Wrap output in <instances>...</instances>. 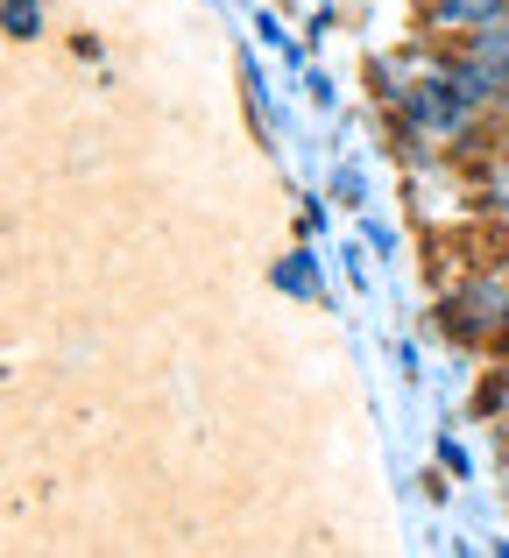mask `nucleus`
<instances>
[{"label":"nucleus","mask_w":509,"mask_h":558,"mask_svg":"<svg viewBox=\"0 0 509 558\" xmlns=\"http://www.w3.org/2000/svg\"><path fill=\"white\" fill-rule=\"evenodd\" d=\"M375 85H383V107L397 121V135L411 149H460L474 128L488 121V107L460 85V71L446 64V43L439 50H411V57H383L375 64Z\"/></svg>","instance_id":"nucleus-1"},{"label":"nucleus","mask_w":509,"mask_h":558,"mask_svg":"<svg viewBox=\"0 0 509 558\" xmlns=\"http://www.w3.org/2000/svg\"><path fill=\"white\" fill-rule=\"evenodd\" d=\"M446 64L460 71V85H468L488 113L509 107V22H488V28H474V36L446 43Z\"/></svg>","instance_id":"nucleus-2"},{"label":"nucleus","mask_w":509,"mask_h":558,"mask_svg":"<svg viewBox=\"0 0 509 558\" xmlns=\"http://www.w3.org/2000/svg\"><path fill=\"white\" fill-rule=\"evenodd\" d=\"M439 326L453 332V340H468V347L502 340V326H509V276H474L468 290H453V298L439 304Z\"/></svg>","instance_id":"nucleus-3"},{"label":"nucleus","mask_w":509,"mask_h":558,"mask_svg":"<svg viewBox=\"0 0 509 558\" xmlns=\"http://www.w3.org/2000/svg\"><path fill=\"white\" fill-rule=\"evenodd\" d=\"M488 22H509V0H425V43H460Z\"/></svg>","instance_id":"nucleus-4"},{"label":"nucleus","mask_w":509,"mask_h":558,"mask_svg":"<svg viewBox=\"0 0 509 558\" xmlns=\"http://www.w3.org/2000/svg\"><path fill=\"white\" fill-rule=\"evenodd\" d=\"M8 36L14 43H36L43 36V0H8Z\"/></svg>","instance_id":"nucleus-5"},{"label":"nucleus","mask_w":509,"mask_h":558,"mask_svg":"<svg viewBox=\"0 0 509 558\" xmlns=\"http://www.w3.org/2000/svg\"><path fill=\"white\" fill-rule=\"evenodd\" d=\"M276 283L298 290V298H318V276H312V262H304V255H290L283 269H276Z\"/></svg>","instance_id":"nucleus-6"},{"label":"nucleus","mask_w":509,"mask_h":558,"mask_svg":"<svg viewBox=\"0 0 509 558\" xmlns=\"http://www.w3.org/2000/svg\"><path fill=\"white\" fill-rule=\"evenodd\" d=\"M502 340H509V326H502Z\"/></svg>","instance_id":"nucleus-7"}]
</instances>
